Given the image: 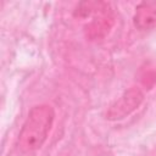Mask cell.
<instances>
[{"label": "cell", "mask_w": 156, "mask_h": 156, "mask_svg": "<svg viewBox=\"0 0 156 156\" xmlns=\"http://www.w3.org/2000/svg\"><path fill=\"white\" fill-rule=\"evenodd\" d=\"M134 26L140 30H147L156 26V1H145L136 6L133 17Z\"/></svg>", "instance_id": "4"}, {"label": "cell", "mask_w": 156, "mask_h": 156, "mask_svg": "<svg viewBox=\"0 0 156 156\" xmlns=\"http://www.w3.org/2000/svg\"><path fill=\"white\" fill-rule=\"evenodd\" d=\"M55 119V111L50 105L34 106L18 134L17 146L21 152L28 154L39 150L46 141Z\"/></svg>", "instance_id": "1"}, {"label": "cell", "mask_w": 156, "mask_h": 156, "mask_svg": "<svg viewBox=\"0 0 156 156\" xmlns=\"http://www.w3.org/2000/svg\"><path fill=\"white\" fill-rule=\"evenodd\" d=\"M140 83L146 88L151 89L156 84V69L154 68H144L140 71Z\"/></svg>", "instance_id": "5"}, {"label": "cell", "mask_w": 156, "mask_h": 156, "mask_svg": "<svg viewBox=\"0 0 156 156\" xmlns=\"http://www.w3.org/2000/svg\"><path fill=\"white\" fill-rule=\"evenodd\" d=\"M77 15L90 18L84 27L85 37L90 40H100L107 37L115 26V13L108 2L85 1L77 7Z\"/></svg>", "instance_id": "2"}, {"label": "cell", "mask_w": 156, "mask_h": 156, "mask_svg": "<svg viewBox=\"0 0 156 156\" xmlns=\"http://www.w3.org/2000/svg\"><path fill=\"white\" fill-rule=\"evenodd\" d=\"M144 94L138 87H130L108 107L106 118L108 121H121L133 113L143 102Z\"/></svg>", "instance_id": "3"}]
</instances>
